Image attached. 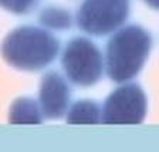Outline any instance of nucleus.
I'll return each instance as SVG.
<instances>
[{"instance_id": "10", "label": "nucleus", "mask_w": 159, "mask_h": 152, "mask_svg": "<svg viewBox=\"0 0 159 152\" xmlns=\"http://www.w3.org/2000/svg\"><path fill=\"white\" fill-rule=\"evenodd\" d=\"M39 0H0V7L14 14H26L37 4Z\"/></svg>"}, {"instance_id": "7", "label": "nucleus", "mask_w": 159, "mask_h": 152, "mask_svg": "<svg viewBox=\"0 0 159 152\" xmlns=\"http://www.w3.org/2000/svg\"><path fill=\"white\" fill-rule=\"evenodd\" d=\"M43 113L40 104L36 99L29 97L17 98L9 111V122L10 124H41Z\"/></svg>"}, {"instance_id": "5", "label": "nucleus", "mask_w": 159, "mask_h": 152, "mask_svg": "<svg viewBox=\"0 0 159 152\" xmlns=\"http://www.w3.org/2000/svg\"><path fill=\"white\" fill-rule=\"evenodd\" d=\"M148 113V98L138 84L124 83L108 95L102 105L101 122L109 125L141 124Z\"/></svg>"}, {"instance_id": "1", "label": "nucleus", "mask_w": 159, "mask_h": 152, "mask_svg": "<svg viewBox=\"0 0 159 152\" xmlns=\"http://www.w3.org/2000/svg\"><path fill=\"white\" fill-rule=\"evenodd\" d=\"M152 48V36L139 24L114 31L105 48V71L111 81L128 83L143 68Z\"/></svg>"}, {"instance_id": "3", "label": "nucleus", "mask_w": 159, "mask_h": 152, "mask_svg": "<svg viewBox=\"0 0 159 152\" xmlns=\"http://www.w3.org/2000/svg\"><path fill=\"white\" fill-rule=\"evenodd\" d=\"M61 66L71 83L88 88L102 78L105 58L101 50L91 40L85 37H74L64 48Z\"/></svg>"}, {"instance_id": "8", "label": "nucleus", "mask_w": 159, "mask_h": 152, "mask_svg": "<svg viewBox=\"0 0 159 152\" xmlns=\"http://www.w3.org/2000/svg\"><path fill=\"white\" fill-rule=\"evenodd\" d=\"M102 118V107L93 99H80L67 111L68 124H98Z\"/></svg>"}, {"instance_id": "11", "label": "nucleus", "mask_w": 159, "mask_h": 152, "mask_svg": "<svg viewBox=\"0 0 159 152\" xmlns=\"http://www.w3.org/2000/svg\"><path fill=\"white\" fill-rule=\"evenodd\" d=\"M151 9L153 10H159V0H143Z\"/></svg>"}, {"instance_id": "9", "label": "nucleus", "mask_w": 159, "mask_h": 152, "mask_svg": "<svg viewBox=\"0 0 159 152\" xmlns=\"http://www.w3.org/2000/svg\"><path fill=\"white\" fill-rule=\"evenodd\" d=\"M39 21L44 29L64 31V30L71 27L73 17H71V13L64 7L47 6L40 12Z\"/></svg>"}, {"instance_id": "6", "label": "nucleus", "mask_w": 159, "mask_h": 152, "mask_svg": "<svg viewBox=\"0 0 159 152\" xmlns=\"http://www.w3.org/2000/svg\"><path fill=\"white\" fill-rule=\"evenodd\" d=\"M71 90L67 81L57 71L44 74L40 83L39 104L41 113L48 119L61 118L70 108Z\"/></svg>"}, {"instance_id": "2", "label": "nucleus", "mask_w": 159, "mask_h": 152, "mask_svg": "<svg viewBox=\"0 0 159 152\" xmlns=\"http://www.w3.org/2000/svg\"><path fill=\"white\" fill-rule=\"evenodd\" d=\"M58 40L47 29L20 26L10 31L0 46V53L9 66L21 71H39L56 60Z\"/></svg>"}, {"instance_id": "4", "label": "nucleus", "mask_w": 159, "mask_h": 152, "mask_svg": "<svg viewBox=\"0 0 159 152\" xmlns=\"http://www.w3.org/2000/svg\"><path fill=\"white\" fill-rule=\"evenodd\" d=\"M131 0H83L75 13L77 26L89 36L102 37L125 24Z\"/></svg>"}]
</instances>
